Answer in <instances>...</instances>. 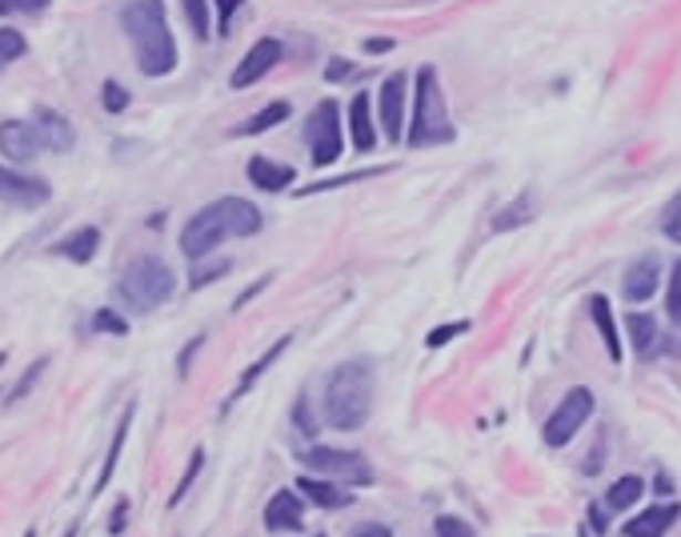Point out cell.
Masks as SVG:
<instances>
[{
	"mask_svg": "<svg viewBox=\"0 0 681 537\" xmlns=\"http://www.w3.org/2000/svg\"><path fill=\"white\" fill-rule=\"evenodd\" d=\"M261 209L245 197H220L213 205H205L200 213H193L189 225L180 229V254L200 261L209 257L213 249L229 241V237H252L261 233Z\"/></svg>",
	"mask_w": 681,
	"mask_h": 537,
	"instance_id": "obj_1",
	"label": "cell"
},
{
	"mask_svg": "<svg viewBox=\"0 0 681 537\" xmlns=\"http://www.w3.org/2000/svg\"><path fill=\"white\" fill-rule=\"evenodd\" d=\"M373 397H378V378H373V361L357 358L341 361L326 378V393H321V422L337 433H353L369 422L373 413Z\"/></svg>",
	"mask_w": 681,
	"mask_h": 537,
	"instance_id": "obj_2",
	"label": "cell"
},
{
	"mask_svg": "<svg viewBox=\"0 0 681 537\" xmlns=\"http://www.w3.org/2000/svg\"><path fill=\"white\" fill-rule=\"evenodd\" d=\"M125 37L133 41L136 69L145 76H168L177 69V41L168 29L165 17V0H133L121 12Z\"/></svg>",
	"mask_w": 681,
	"mask_h": 537,
	"instance_id": "obj_3",
	"label": "cell"
},
{
	"mask_svg": "<svg viewBox=\"0 0 681 537\" xmlns=\"http://www.w3.org/2000/svg\"><path fill=\"white\" fill-rule=\"evenodd\" d=\"M457 137L445 109V93H441L437 69L425 64L417 73V96H413V121H409L405 141L413 148H433V145H450Z\"/></svg>",
	"mask_w": 681,
	"mask_h": 537,
	"instance_id": "obj_4",
	"label": "cell"
},
{
	"mask_svg": "<svg viewBox=\"0 0 681 537\" xmlns=\"http://www.w3.org/2000/svg\"><path fill=\"white\" fill-rule=\"evenodd\" d=\"M116 293L125 301L133 313H153L168 301V297L177 293V277L168 269L161 257H136V261L125 265V273L116 281Z\"/></svg>",
	"mask_w": 681,
	"mask_h": 537,
	"instance_id": "obj_5",
	"label": "cell"
},
{
	"mask_svg": "<svg viewBox=\"0 0 681 537\" xmlns=\"http://www.w3.org/2000/svg\"><path fill=\"white\" fill-rule=\"evenodd\" d=\"M301 465L309 474H326V482H345V485H373L378 474L361 453L349 450H329V445H313L301 453Z\"/></svg>",
	"mask_w": 681,
	"mask_h": 537,
	"instance_id": "obj_6",
	"label": "cell"
},
{
	"mask_svg": "<svg viewBox=\"0 0 681 537\" xmlns=\"http://www.w3.org/2000/svg\"><path fill=\"white\" fill-rule=\"evenodd\" d=\"M305 145L313 153V165H333L341 157V105L326 96L305 121Z\"/></svg>",
	"mask_w": 681,
	"mask_h": 537,
	"instance_id": "obj_7",
	"label": "cell"
},
{
	"mask_svg": "<svg viewBox=\"0 0 681 537\" xmlns=\"http://www.w3.org/2000/svg\"><path fill=\"white\" fill-rule=\"evenodd\" d=\"M589 413H594V393H589L586 385L569 390L566 397L557 401V410L549 413V422H545V430H541L545 445H549V450H561V445H569V442H574V433L589 422Z\"/></svg>",
	"mask_w": 681,
	"mask_h": 537,
	"instance_id": "obj_8",
	"label": "cell"
},
{
	"mask_svg": "<svg viewBox=\"0 0 681 537\" xmlns=\"http://www.w3.org/2000/svg\"><path fill=\"white\" fill-rule=\"evenodd\" d=\"M53 197V185H44L41 177H24V173L0 165V200L12 209H41Z\"/></svg>",
	"mask_w": 681,
	"mask_h": 537,
	"instance_id": "obj_9",
	"label": "cell"
},
{
	"mask_svg": "<svg viewBox=\"0 0 681 537\" xmlns=\"http://www.w3.org/2000/svg\"><path fill=\"white\" fill-rule=\"evenodd\" d=\"M378 105H381V113H378L381 133L389 137V145H398V141L405 137V73L385 76Z\"/></svg>",
	"mask_w": 681,
	"mask_h": 537,
	"instance_id": "obj_10",
	"label": "cell"
},
{
	"mask_svg": "<svg viewBox=\"0 0 681 537\" xmlns=\"http://www.w3.org/2000/svg\"><path fill=\"white\" fill-rule=\"evenodd\" d=\"M281 41H272V37H265V41H257L249 49V53L241 56V64L233 69V76H229V89H249V85H257L265 73H269L272 64L281 61Z\"/></svg>",
	"mask_w": 681,
	"mask_h": 537,
	"instance_id": "obj_11",
	"label": "cell"
},
{
	"mask_svg": "<svg viewBox=\"0 0 681 537\" xmlns=\"http://www.w3.org/2000/svg\"><path fill=\"white\" fill-rule=\"evenodd\" d=\"M658 285H661L658 254H641L638 261L626 269V277H621V297L633 301V306H641V301H650V297L658 293Z\"/></svg>",
	"mask_w": 681,
	"mask_h": 537,
	"instance_id": "obj_12",
	"label": "cell"
},
{
	"mask_svg": "<svg viewBox=\"0 0 681 537\" xmlns=\"http://www.w3.org/2000/svg\"><path fill=\"white\" fill-rule=\"evenodd\" d=\"M265 526H269L272 534H297V529L305 526L301 494H293V489H277V494L269 497V506H265Z\"/></svg>",
	"mask_w": 681,
	"mask_h": 537,
	"instance_id": "obj_13",
	"label": "cell"
},
{
	"mask_svg": "<svg viewBox=\"0 0 681 537\" xmlns=\"http://www.w3.org/2000/svg\"><path fill=\"white\" fill-rule=\"evenodd\" d=\"M41 133L32 121H0V153L12 161H32L41 153Z\"/></svg>",
	"mask_w": 681,
	"mask_h": 537,
	"instance_id": "obj_14",
	"label": "cell"
},
{
	"mask_svg": "<svg viewBox=\"0 0 681 537\" xmlns=\"http://www.w3.org/2000/svg\"><path fill=\"white\" fill-rule=\"evenodd\" d=\"M678 517H681L678 502H658V506H646V509H641L638 517H629L621 534H626V537H665Z\"/></svg>",
	"mask_w": 681,
	"mask_h": 537,
	"instance_id": "obj_15",
	"label": "cell"
},
{
	"mask_svg": "<svg viewBox=\"0 0 681 537\" xmlns=\"http://www.w3.org/2000/svg\"><path fill=\"white\" fill-rule=\"evenodd\" d=\"M349 133H353L357 153H369V148L378 145V128H373V101H369V93H357L353 101H349Z\"/></svg>",
	"mask_w": 681,
	"mask_h": 537,
	"instance_id": "obj_16",
	"label": "cell"
},
{
	"mask_svg": "<svg viewBox=\"0 0 681 537\" xmlns=\"http://www.w3.org/2000/svg\"><path fill=\"white\" fill-rule=\"evenodd\" d=\"M96 249H101V229H96V225H81V229H73L69 237H61V241L53 245L56 257H64V261H76V265L93 261Z\"/></svg>",
	"mask_w": 681,
	"mask_h": 537,
	"instance_id": "obj_17",
	"label": "cell"
},
{
	"mask_svg": "<svg viewBox=\"0 0 681 537\" xmlns=\"http://www.w3.org/2000/svg\"><path fill=\"white\" fill-rule=\"evenodd\" d=\"M297 494L309 497V502H313V506H321V509H345V506H353V494H349L345 485L326 482V477H301V482H297Z\"/></svg>",
	"mask_w": 681,
	"mask_h": 537,
	"instance_id": "obj_18",
	"label": "cell"
},
{
	"mask_svg": "<svg viewBox=\"0 0 681 537\" xmlns=\"http://www.w3.org/2000/svg\"><path fill=\"white\" fill-rule=\"evenodd\" d=\"M32 125H37V133H41V145H44V148H53V153H69V148L76 145L73 125H69V121H64L61 113H49V109H41Z\"/></svg>",
	"mask_w": 681,
	"mask_h": 537,
	"instance_id": "obj_19",
	"label": "cell"
},
{
	"mask_svg": "<svg viewBox=\"0 0 681 537\" xmlns=\"http://www.w3.org/2000/svg\"><path fill=\"white\" fill-rule=\"evenodd\" d=\"M249 180L265 193H281V189L293 185L297 173H293V165H277V161H269V157H252L249 161Z\"/></svg>",
	"mask_w": 681,
	"mask_h": 537,
	"instance_id": "obj_20",
	"label": "cell"
},
{
	"mask_svg": "<svg viewBox=\"0 0 681 537\" xmlns=\"http://www.w3.org/2000/svg\"><path fill=\"white\" fill-rule=\"evenodd\" d=\"M589 317H594V326H598L601 341H606V353L609 361H621V338H618V321H613V306H609V297H589Z\"/></svg>",
	"mask_w": 681,
	"mask_h": 537,
	"instance_id": "obj_21",
	"label": "cell"
},
{
	"mask_svg": "<svg viewBox=\"0 0 681 537\" xmlns=\"http://www.w3.org/2000/svg\"><path fill=\"white\" fill-rule=\"evenodd\" d=\"M641 494H646V482H641L638 474H626V477H618V482L609 485V494H606V509H609V514H621V509L638 506V502H641Z\"/></svg>",
	"mask_w": 681,
	"mask_h": 537,
	"instance_id": "obj_22",
	"label": "cell"
},
{
	"mask_svg": "<svg viewBox=\"0 0 681 537\" xmlns=\"http://www.w3.org/2000/svg\"><path fill=\"white\" fill-rule=\"evenodd\" d=\"M285 345H293V338H281V341H272V345L265 349V358H257V361H252L249 369H245V373H241V381H237V390H233V397H229V405H233V401H237V397H245V393H249L252 385H257V381H261V373H265V369L272 365V361L281 358V353H285Z\"/></svg>",
	"mask_w": 681,
	"mask_h": 537,
	"instance_id": "obj_23",
	"label": "cell"
},
{
	"mask_svg": "<svg viewBox=\"0 0 681 537\" xmlns=\"http://www.w3.org/2000/svg\"><path fill=\"white\" fill-rule=\"evenodd\" d=\"M626 329L641 358H650L653 349H658V321L650 313H626Z\"/></svg>",
	"mask_w": 681,
	"mask_h": 537,
	"instance_id": "obj_24",
	"label": "cell"
},
{
	"mask_svg": "<svg viewBox=\"0 0 681 537\" xmlns=\"http://www.w3.org/2000/svg\"><path fill=\"white\" fill-rule=\"evenodd\" d=\"M133 410H136V405H128V410L121 413V425H116V433H113V445H109V457H105V465H101V474H96V494H101V489H105V485L113 482L116 457H121V450H125L128 425H133Z\"/></svg>",
	"mask_w": 681,
	"mask_h": 537,
	"instance_id": "obj_25",
	"label": "cell"
},
{
	"mask_svg": "<svg viewBox=\"0 0 681 537\" xmlns=\"http://www.w3.org/2000/svg\"><path fill=\"white\" fill-rule=\"evenodd\" d=\"M281 121H289V105H285V101H272V105L261 109V113L252 116V121H245L241 133H245V137H252V133H269V128H277Z\"/></svg>",
	"mask_w": 681,
	"mask_h": 537,
	"instance_id": "obj_26",
	"label": "cell"
},
{
	"mask_svg": "<svg viewBox=\"0 0 681 537\" xmlns=\"http://www.w3.org/2000/svg\"><path fill=\"white\" fill-rule=\"evenodd\" d=\"M525 221H534V197H529V193L517 197L514 205H505V209L497 213L493 229H514V225H525Z\"/></svg>",
	"mask_w": 681,
	"mask_h": 537,
	"instance_id": "obj_27",
	"label": "cell"
},
{
	"mask_svg": "<svg viewBox=\"0 0 681 537\" xmlns=\"http://www.w3.org/2000/svg\"><path fill=\"white\" fill-rule=\"evenodd\" d=\"M29 53V41H24V32L17 29H0V69L12 61H21Z\"/></svg>",
	"mask_w": 681,
	"mask_h": 537,
	"instance_id": "obj_28",
	"label": "cell"
},
{
	"mask_svg": "<svg viewBox=\"0 0 681 537\" xmlns=\"http://www.w3.org/2000/svg\"><path fill=\"white\" fill-rule=\"evenodd\" d=\"M180 9H185V17H189L193 37L205 41V37H209V0H180Z\"/></svg>",
	"mask_w": 681,
	"mask_h": 537,
	"instance_id": "obj_29",
	"label": "cell"
},
{
	"mask_svg": "<svg viewBox=\"0 0 681 537\" xmlns=\"http://www.w3.org/2000/svg\"><path fill=\"white\" fill-rule=\"evenodd\" d=\"M200 465H205V450H193V457H189V469H185V477H180V485H177V489H173V497H168V506H180V497L189 494V489H193V482H197Z\"/></svg>",
	"mask_w": 681,
	"mask_h": 537,
	"instance_id": "obj_30",
	"label": "cell"
},
{
	"mask_svg": "<svg viewBox=\"0 0 681 537\" xmlns=\"http://www.w3.org/2000/svg\"><path fill=\"white\" fill-rule=\"evenodd\" d=\"M661 233H665L673 245H681V193L670 197V205L661 209Z\"/></svg>",
	"mask_w": 681,
	"mask_h": 537,
	"instance_id": "obj_31",
	"label": "cell"
},
{
	"mask_svg": "<svg viewBox=\"0 0 681 537\" xmlns=\"http://www.w3.org/2000/svg\"><path fill=\"white\" fill-rule=\"evenodd\" d=\"M93 329H96V333H113V338H125V333H128V321H125L121 313H113V309H96Z\"/></svg>",
	"mask_w": 681,
	"mask_h": 537,
	"instance_id": "obj_32",
	"label": "cell"
},
{
	"mask_svg": "<svg viewBox=\"0 0 681 537\" xmlns=\"http://www.w3.org/2000/svg\"><path fill=\"white\" fill-rule=\"evenodd\" d=\"M665 313H670L673 326H681V257H678V261H673L670 293H665Z\"/></svg>",
	"mask_w": 681,
	"mask_h": 537,
	"instance_id": "obj_33",
	"label": "cell"
},
{
	"mask_svg": "<svg viewBox=\"0 0 681 537\" xmlns=\"http://www.w3.org/2000/svg\"><path fill=\"white\" fill-rule=\"evenodd\" d=\"M233 265L229 261H213V265H193V277H189V285L193 289H205L209 281H217V277H225L229 273Z\"/></svg>",
	"mask_w": 681,
	"mask_h": 537,
	"instance_id": "obj_34",
	"label": "cell"
},
{
	"mask_svg": "<svg viewBox=\"0 0 681 537\" xmlns=\"http://www.w3.org/2000/svg\"><path fill=\"white\" fill-rule=\"evenodd\" d=\"M101 105H105V113H125V109H128V89H125V85H116V81H105Z\"/></svg>",
	"mask_w": 681,
	"mask_h": 537,
	"instance_id": "obj_35",
	"label": "cell"
},
{
	"mask_svg": "<svg viewBox=\"0 0 681 537\" xmlns=\"http://www.w3.org/2000/svg\"><path fill=\"white\" fill-rule=\"evenodd\" d=\"M433 534H437V537H473V529H470V521H462V517L441 514L437 526H433Z\"/></svg>",
	"mask_w": 681,
	"mask_h": 537,
	"instance_id": "obj_36",
	"label": "cell"
},
{
	"mask_svg": "<svg viewBox=\"0 0 681 537\" xmlns=\"http://www.w3.org/2000/svg\"><path fill=\"white\" fill-rule=\"evenodd\" d=\"M385 169H365V173H349V177H337V180H317V185H305L301 193H321V189H341V185H353V180H369V177H381Z\"/></svg>",
	"mask_w": 681,
	"mask_h": 537,
	"instance_id": "obj_37",
	"label": "cell"
},
{
	"mask_svg": "<svg viewBox=\"0 0 681 537\" xmlns=\"http://www.w3.org/2000/svg\"><path fill=\"white\" fill-rule=\"evenodd\" d=\"M465 329H470V326H465V321H457V326H437V329H433V333H430V341H425V345H430V349H441V345H445V341L462 338Z\"/></svg>",
	"mask_w": 681,
	"mask_h": 537,
	"instance_id": "obj_38",
	"label": "cell"
},
{
	"mask_svg": "<svg viewBox=\"0 0 681 537\" xmlns=\"http://www.w3.org/2000/svg\"><path fill=\"white\" fill-rule=\"evenodd\" d=\"M49 0H0V17H17V12H41Z\"/></svg>",
	"mask_w": 681,
	"mask_h": 537,
	"instance_id": "obj_39",
	"label": "cell"
},
{
	"mask_svg": "<svg viewBox=\"0 0 681 537\" xmlns=\"http://www.w3.org/2000/svg\"><path fill=\"white\" fill-rule=\"evenodd\" d=\"M213 4H217V29L229 32L233 17H237V9H241L245 0H213Z\"/></svg>",
	"mask_w": 681,
	"mask_h": 537,
	"instance_id": "obj_40",
	"label": "cell"
},
{
	"mask_svg": "<svg viewBox=\"0 0 681 537\" xmlns=\"http://www.w3.org/2000/svg\"><path fill=\"white\" fill-rule=\"evenodd\" d=\"M44 365H49V361H37V365H32L29 373H24V381H21V385H17V390H12V401L24 397V393H29L32 385H37V378H41V373H44Z\"/></svg>",
	"mask_w": 681,
	"mask_h": 537,
	"instance_id": "obj_41",
	"label": "cell"
},
{
	"mask_svg": "<svg viewBox=\"0 0 681 537\" xmlns=\"http://www.w3.org/2000/svg\"><path fill=\"white\" fill-rule=\"evenodd\" d=\"M326 76H329V81H345V76H357V69L349 61H341V56H333V61H329V69H326Z\"/></svg>",
	"mask_w": 681,
	"mask_h": 537,
	"instance_id": "obj_42",
	"label": "cell"
},
{
	"mask_svg": "<svg viewBox=\"0 0 681 537\" xmlns=\"http://www.w3.org/2000/svg\"><path fill=\"white\" fill-rule=\"evenodd\" d=\"M293 417H297V422H301V430L305 433H317V425H313V417H309V401H297V410H293Z\"/></svg>",
	"mask_w": 681,
	"mask_h": 537,
	"instance_id": "obj_43",
	"label": "cell"
},
{
	"mask_svg": "<svg viewBox=\"0 0 681 537\" xmlns=\"http://www.w3.org/2000/svg\"><path fill=\"white\" fill-rule=\"evenodd\" d=\"M353 537H393V529L389 526H378V521H369V526H357Z\"/></svg>",
	"mask_w": 681,
	"mask_h": 537,
	"instance_id": "obj_44",
	"label": "cell"
},
{
	"mask_svg": "<svg viewBox=\"0 0 681 537\" xmlns=\"http://www.w3.org/2000/svg\"><path fill=\"white\" fill-rule=\"evenodd\" d=\"M365 49H369V53H389V49H393V41H389V37H373Z\"/></svg>",
	"mask_w": 681,
	"mask_h": 537,
	"instance_id": "obj_45",
	"label": "cell"
},
{
	"mask_svg": "<svg viewBox=\"0 0 681 537\" xmlns=\"http://www.w3.org/2000/svg\"><path fill=\"white\" fill-rule=\"evenodd\" d=\"M0 369H4V353H0Z\"/></svg>",
	"mask_w": 681,
	"mask_h": 537,
	"instance_id": "obj_46",
	"label": "cell"
},
{
	"mask_svg": "<svg viewBox=\"0 0 681 537\" xmlns=\"http://www.w3.org/2000/svg\"><path fill=\"white\" fill-rule=\"evenodd\" d=\"M24 537H37V534H24Z\"/></svg>",
	"mask_w": 681,
	"mask_h": 537,
	"instance_id": "obj_47",
	"label": "cell"
},
{
	"mask_svg": "<svg viewBox=\"0 0 681 537\" xmlns=\"http://www.w3.org/2000/svg\"><path fill=\"white\" fill-rule=\"evenodd\" d=\"M64 537H73V534H64Z\"/></svg>",
	"mask_w": 681,
	"mask_h": 537,
	"instance_id": "obj_48",
	"label": "cell"
}]
</instances>
